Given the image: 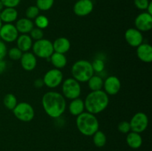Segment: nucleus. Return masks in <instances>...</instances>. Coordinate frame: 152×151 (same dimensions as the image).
<instances>
[{
	"label": "nucleus",
	"mask_w": 152,
	"mask_h": 151,
	"mask_svg": "<svg viewBox=\"0 0 152 151\" xmlns=\"http://www.w3.org/2000/svg\"><path fill=\"white\" fill-rule=\"evenodd\" d=\"M42 105L48 116L52 118H58L65 113L66 100L62 93L48 91L42 98Z\"/></svg>",
	"instance_id": "1"
},
{
	"label": "nucleus",
	"mask_w": 152,
	"mask_h": 151,
	"mask_svg": "<svg viewBox=\"0 0 152 151\" xmlns=\"http://www.w3.org/2000/svg\"><path fill=\"white\" fill-rule=\"evenodd\" d=\"M84 104L87 112L96 115L106 109L109 104V97L102 90L91 91L86 96Z\"/></svg>",
	"instance_id": "2"
},
{
	"label": "nucleus",
	"mask_w": 152,
	"mask_h": 151,
	"mask_svg": "<svg viewBox=\"0 0 152 151\" xmlns=\"http://www.w3.org/2000/svg\"><path fill=\"white\" fill-rule=\"evenodd\" d=\"M76 124L79 131L86 136H92L99 127L97 118L88 112H83L77 115Z\"/></svg>",
	"instance_id": "3"
},
{
	"label": "nucleus",
	"mask_w": 152,
	"mask_h": 151,
	"mask_svg": "<svg viewBox=\"0 0 152 151\" xmlns=\"http://www.w3.org/2000/svg\"><path fill=\"white\" fill-rule=\"evenodd\" d=\"M71 74L72 78L80 83L87 82L89 78L94 75L91 62L84 59L77 61L72 65Z\"/></svg>",
	"instance_id": "4"
},
{
	"label": "nucleus",
	"mask_w": 152,
	"mask_h": 151,
	"mask_svg": "<svg viewBox=\"0 0 152 151\" xmlns=\"http://www.w3.org/2000/svg\"><path fill=\"white\" fill-rule=\"evenodd\" d=\"M33 53L40 59H49L53 53V42L47 38L35 41L32 46Z\"/></svg>",
	"instance_id": "5"
},
{
	"label": "nucleus",
	"mask_w": 152,
	"mask_h": 151,
	"mask_svg": "<svg viewBox=\"0 0 152 151\" xmlns=\"http://www.w3.org/2000/svg\"><path fill=\"white\" fill-rule=\"evenodd\" d=\"M62 94L67 99L73 100L80 98L82 91L80 83L74 78H67L62 81Z\"/></svg>",
	"instance_id": "6"
},
{
	"label": "nucleus",
	"mask_w": 152,
	"mask_h": 151,
	"mask_svg": "<svg viewBox=\"0 0 152 151\" xmlns=\"http://www.w3.org/2000/svg\"><path fill=\"white\" fill-rule=\"evenodd\" d=\"M13 115L17 119L23 122L32 121L35 115V111L32 105L28 102H20L13 110Z\"/></svg>",
	"instance_id": "7"
},
{
	"label": "nucleus",
	"mask_w": 152,
	"mask_h": 151,
	"mask_svg": "<svg viewBox=\"0 0 152 151\" xmlns=\"http://www.w3.org/2000/svg\"><path fill=\"white\" fill-rule=\"evenodd\" d=\"M42 79L46 87L50 89L56 88L63 81V73L61 70L53 68L45 73Z\"/></svg>",
	"instance_id": "8"
},
{
	"label": "nucleus",
	"mask_w": 152,
	"mask_h": 151,
	"mask_svg": "<svg viewBox=\"0 0 152 151\" xmlns=\"http://www.w3.org/2000/svg\"><path fill=\"white\" fill-rule=\"evenodd\" d=\"M148 117L145 113L138 112L132 116L129 121L131 131L141 133L145 131L148 126Z\"/></svg>",
	"instance_id": "9"
},
{
	"label": "nucleus",
	"mask_w": 152,
	"mask_h": 151,
	"mask_svg": "<svg viewBox=\"0 0 152 151\" xmlns=\"http://www.w3.org/2000/svg\"><path fill=\"white\" fill-rule=\"evenodd\" d=\"M19 32L12 23H4L0 28V38L4 42L11 43L16 41Z\"/></svg>",
	"instance_id": "10"
},
{
	"label": "nucleus",
	"mask_w": 152,
	"mask_h": 151,
	"mask_svg": "<svg viewBox=\"0 0 152 151\" xmlns=\"http://www.w3.org/2000/svg\"><path fill=\"white\" fill-rule=\"evenodd\" d=\"M136 29L140 32H147L152 28V15L147 12H143L138 15L134 20Z\"/></svg>",
	"instance_id": "11"
},
{
	"label": "nucleus",
	"mask_w": 152,
	"mask_h": 151,
	"mask_svg": "<svg viewBox=\"0 0 152 151\" xmlns=\"http://www.w3.org/2000/svg\"><path fill=\"white\" fill-rule=\"evenodd\" d=\"M93 10L94 2L92 0H78L73 7L74 13L80 17L88 16Z\"/></svg>",
	"instance_id": "12"
},
{
	"label": "nucleus",
	"mask_w": 152,
	"mask_h": 151,
	"mask_svg": "<svg viewBox=\"0 0 152 151\" xmlns=\"http://www.w3.org/2000/svg\"><path fill=\"white\" fill-rule=\"evenodd\" d=\"M102 88L108 96H115L121 89V81L115 76H110L104 81Z\"/></svg>",
	"instance_id": "13"
},
{
	"label": "nucleus",
	"mask_w": 152,
	"mask_h": 151,
	"mask_svg": "<svg viewBox=\"0 0 152 151\" xmlns=\"http://www.w3.org/2000/svg\"><path fill=\"white\" fill-rule=\"evenodd\" d=\"M125 39L131 47H137L143 43V36L136 28H129L125 33Z\"/></svg>",
	"instance_id": "14"
},
{
	"label": "nucleus",
	"mask_w": 152,
	"mask_h": 151,
	"mask_svg": "<svg viewBox=\"0 0 152 151\" xmlns=\"http://www.w3.org/2000/svg\"><path fill=\"white\" fill-rule=\"evenodd\" d=\"M21 66L25 70L32 71L36 68L37 65V56L31 52H25L22 53L20 59Z\"/></svg>",
	"instance_id": "15"
},
{
	"label": "nucleus",
	"mask_w": 152,
	"mask_h": 151,
	"mask_svg": "<svg viewBox=\"0 0 152 151\" xmlns=\"http://www.w3.org/2000/svg\"><path fill=\"white\" fill-rule=\"evenodd\" d=\"M137 56L142 62L150 63L152 62V47L148 43H142L137 47Z\"/></svg>",
	"instance_id": "16"
},
{
	"label": "nucleus",
	"mask_w": 152,
	"mask_h": 151,
	"mask_svg": "<svg viewBox=\"0 0 152 151\" xmlns=\"http://www.w3.org/2000/svg\"><path fill=\"white\" fill-rule=\"evenodd\" d=\"M53 51L56 53L65 54L71 48V42L69 39L65 37H59L56 38L53 42Z\"/></svg>",
	"instance_id": "17"
},
{
	"label": "nucleus",
	"mask_w": 152,
	"mask_h": 151,
	"mask_svg": "<svg viewBox=\"0 0 152 151\" xmlns=\"http://www.w3.org/2000/svg\"><path fill=\"white\" fill-rule=\"evenodd\" d=\"M15 27L19 33H20L22 34H28L30 33L31 30L34 28V24L32 20L25 17L16 21Z\"/></svg>",
	"instance_id": "18"
},
{
	"label": "nucleus",
	"mask_w": 152,
	"mask_h": 151,
	"mask_svg": "<svg viewBox=\"0 0 152 151\" xmlns=\"http://www.w3.org/2000/svg\"><path fill=\"white\" fill-rule=\"evenodd\" d=\"M18 18V12L16 8L4 7L0 13V19L2 23H13Z\"/></svg>",
	"instance_id": "19"
},
{
	"label": "nucleus",
	"mask_w": 152,
	"mask_h": 151,
	"mask_svg": "<svg viewBox=\"0 0 152 151\" xmlns=\"http://www.w3.org/2000/svg\"><path fill=\"white\" fill-rule=\"evenodd\" d=\"M16 45L22 52H28L33 46V40L28 34H21L16 39Z\"/></svg>",
	"instance_id": "20"
},
{
	"label": "nucleus",
	"mask_w": 152,
	"mask_h": 151,
	"mask_svg": "<svg viewBox=\"0 0 152 151\" xmlns=\"http://www.w3.org/2000/svg\"><path fill=\"white\" fill-rule=\"evenodd\" d=\"M126 136V143L132 149H138L142 144V138L140 133L130 131L127 133Z\"/></svg>",
	"instance_id": "21"
},
{
	"label": "nucleus",
	"mask_w": 152,
	"mask_h": 151,
	"mask_svg": "<svg viewBox=\"0 0 152 151\" xmlns=\"http://www.w3.org/2000/svg\"><path fill=\"white\" fill-rule=\"evenodd\" d=\"M70 113L74 116L80 115L85 110V104L83 99L77 98V99H73L70 102L69 107H68Z\"/></svg>",
	"instance_id": "22"
},
{
	"label": "nucleus",
	"mask_w": 152,
	"mask_h": 151,
	"mask_svg": "<svg viewBox=\"0 0 152 151\" xmlns=\"http://www.w3.org/2000/svg\"><path fill=\"white\" fill-rule=\"evenodd\" d=\"M49 59L50 60V62L53 65V66L56 69L59 70L65 68L67 65V62H68L65 54L56 53V52H53V53L50 56Z\"/></svg>",
	"instance_id": "23"
},
{
	"label": "nucleus",
	"mask_w": 152,
	"mask_h": 151,
	"mask_svg": "<svg viewBox=\"0 0 152 151\" xmlns=\"http://www.w3.org/2000/svg\"><path fill=\"white\" fill-rule=\"evenodd\" d=\"M88 85L89 89L91 91H96V90H102L103 87V79L102 77L98 75H93L88 79Z\"/></svg>",
	"instance_id": "24"
},
{
	"label": "nucleus",
	"mask_w": 152,
	"mask_h": 151,
	"mask_svg": "<svg viewBox=\"0 0 152 151\" xmlns=\"http://www.w3.org/2000/svg\"><path fill=\"white\" fill-rule=\"evenodd\" d=\"M92 136H93V142L95 146L97 147H102L105 146L107 142V138L103 132L98 130Z\"/></svg>",
	"instance_id": "25"
},
{
	"label": "nucleus",
	"mask_w": 152,
	"mask_h": 151,
	"mask_svg": "<svg viewBox=\"0 0 152 151\" xmlns=\"http://www.w3.org/2000/svg\"><path fill=\"white\" fill-rule=\"evenodd\" d=\"M3 103L7 109L13 110L17 105V99L13 93H7L3 99Z\"/></svg>",
	"instance_id": "26"
},
{
	"label": "nucleus",
	"mask_w": 152,
	"mask_h": 151,
	"mask_svg": "<svg viewBox=\"0 0 152 151\" xmlns=\"http://www.w3.org/2000/svg\"><path fill=\"white\" fill-rule=\"evenodd\" d=\"M54 4V0H37L36 6L39 10L47 11L49 10Z\"/></svg>",
	"instance_id": "27"
},
{
	"label": "nucleus",
	"mask_w": 152,
	"mask_h": 151,
	"mask_svg": "<svg viewBox=\"0 0 152 151\" xmlns=\"http://www.w3.org/2000/svg\"><path fill=\"white\" fill-rule=\"evenodd\" d=\"M34 24L36 25L37 28L39 29H45L49 25V20L44 15H39L35 19H34Z\"/></svg>",
	"instance_id": "28"
},
{
	"label": "nucleus",
	"mask_w": 152,
	"mask_h": 151,
	"mask_svg": "<svg viewBox=\"0 0 152 151\" xmlns=\"http://www.w3.org/2000/svg\"><path fill=\"white\" fill-rule=\"evenodd\" d=\"M39 11L40 10L36 5L29 6L25 10V16L31 20L35 19L39 15Z\"/></svg>",
	"instance_id": "29"
},
{
	"label": "nucleus",
	"mask_w": 152,
	"mask_h": 151,
	"mask_svg": "<svg viewBox=\"0 0 152 151\" xmlns=\"http://www.w3.org/2000/svg\"><path fill=\"white\" fill-rule=\"evenodd\" d=\"M22 53H23V52L21 50H19L17 47H12L10 50H7V55H8L9 58L14 61L20 60L21 57L22 56Z\"/></svg>",
	"instance_id": "30"
},
{
	"label": "nucleus",
	"mask_w": 152,
	"mask_h": 151,
	"mask_svg": "<svg viewBox=\"0 0 152 151\" xmlns=\"http://www.w3.org/2000/svg\"><path fill=\"white\" fill-rule=\"evenodd\" d=\"M94 72L102 73L105 69V62L101 59H96L91 63Z\"/></svg>",
	"instance_id": "31"
},
{
	"label": "nucleus",
	"mask_w": 152,
	"mask_h": 151,
	"mask_svg": "<svg viewBox=\"0 0 152 151\" xmlns=\"http://www.w3.org/2000/svg\"><path fill=\"white\" fill-rule=\"evenodd\" d=\"M30 36L32 38V40L34 41H38V40L43 38L44 36V33L42 29H39L38 28H34L30 32Z\"/></svg>",
	"instance_id": "32"
},
{
	"label": "nucleus",
	"mask_w": 152,
	"mask_h": 151,
	"mask_svg": "<svg viewBox=\"0 0 152 151\" xmlns=\"http://www.w3.org/2000/svg\"><path fill=\"white\" fill-rule=\"evenodd\" d=\"M117 129H118L119 132L121 133H124V134H127L131 131V127L129 121H123L119 123L118 126H117Z\"/></svg>",
	"instance_id": "33"
},
{
	"label": "nucleus",
	"mask_w": 152,
	"mask_h": 151,
	"mask_svg": "<svg viewBox=\"0 0 152 151\" xmlns=\"http://www.w3.org/2000/svg\"><path fill=\"white\" fill-rule=\"evenodd\" d=\"M135 7L137 9L141 10H146L148 4H149V0H134Z\"/></svg>",
	"instance_id": "34"
},
{
	"label": "nucleus",
	"mask_w": 152,
	"mask_h": 151,
	"mask_svg": "<svg viewBox=\"0 0 152 151\" xmlns=\"http://www.w3.org/2000/svg\"><path fill=\"white\" fill-rule=\"evenodd\" d=\"M4 7H17L21 2V0H1Z\"/></svg>",
	"instance_id": "35"
},
{
	"label": "nucleus",
	"mask_w": 152,
	"mask_h": 151,
	"mask_svg": "<svg viewBox=\"0 0 152 151\" xmlns=\"http://www.w3.org/2000/svg\"><path fill=\"white\" fill-rule=\"evenodd\" d=\"M7 54V48L6 46L5 42L0 40V60H3Z\"/></svg>",
	"instance_id": "36"
},
{
	"label": "nucleus",
	"mask_w": 152,
	"mask_h": 151,
	"mask_svg": "<svg viewBox=\"0 0 152 151\" xmlns=\"http://www.w3.org/2000/svg\"><path fill=\"white\" fill-rule=\"evenodd\" d=\"M34 85L36 88H41V87H42L45 85L42 78H37V79H36L34 82Z\"/></svg>",
	"instance_id": "37"
},
{
	"label": "nucleus",
	"mask_w": 152,
	"mask_h": 151,
	"mask_svg": "<svg viewBox=\"0 0 152 151\" xmlns=\"http://www.w3.org/2000/svg\"><path fill=\"white\" fill-rule=\"evenodd\" d=\"M6 68V64L5 62H4L3 60H0V74L2 73L4 71Z\"/></svg>",
	"instance_id": "38"
},
{
	"label": "nucleus",
	"mask_w": 152,
	"mask_h": 151,
	"mask_svg": "<svg viewBox=\"0 0 152 151\" xmlns=\"http://www.w3.org/2000/svg\"><path fill=\"white\" fill-rule=\"evenodd\" d=\"M146 12L148 13H149L150 15H152V2H151V1H150V3H149V4H148V7H147Z\"/></svg>",
	"instance_id": "39"
},
{
	"label": "nucleus",
	"mask_w": 152,
	"mask_h": 151,
	"mask_svg": "<svg viewBox=\"0 0 152 151\" xmlns=\"http://www.w3.org/2000/svg\"><path fill=\"white\" fill-rule=\"evenodd\" d=\"M4 8V5H3L2 2H1V0H0V13H1V10H2Z\"/></svg>",
	"instance_id": "40"
},
{
	"label": "nucleus",
	"mask_w": 152,
	"mask_h": 151,
	"mask_svg": "<svg viewBox=\"0 0 152 151\" xmlns=\"http://www.w3.org/2000/svg\"><path fill=\"white\" fill-rule=\"evenodd\" d=\"M3 24H2V22H1V19H0V28H1V25H2Z\"/></svg>",
	"instance_id": "41"
}]
</instances>
